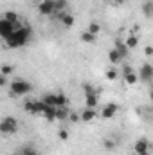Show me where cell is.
Segmentation results:
<instances>
[{
  "instance_id": "e0dca14e",
  "label": "cell",
  "mask_w": 153,
  "mask_h": 155,
  "mask_svg": "<svg viewBox=\"0 0 153 155\" xmlns=\"http://www.w3.org/2000/svg\"><path fill=\"white\" fill-rule=\"evenodd\" d=\"M69 107H65V108H56V121H67V117H69Z\"/></svg>"
},
{
  "instance_id": "8992f818",
  "label": "cell",
  "mask_w": 153,
  "mask_h": 155,
  "mask_svg": "<svg viewBox=\"0 0 153 155\" xmlns=\"http://www.w3.org/2000/svg\"><path fill=\"white\" fill-rule=\"evenodd\" d=\"M133 150H135V153H137V155H150V150H151L150 141H148V139H144V137L137 139V141H135Z\"/></svg>"
},
{
  "instance_id": "f1b7e54d",
  "label": "cell",
  "mask_w": 153,
  "mask_h": 155,
  "mask_svg": "<svg viewBox=\"0 0 153 155\" xmlns=\"http://www.w3.org/2000/svg\"><path fill=\"white\" fill-rule=\"evenodd\" d=\"M67 121H70V123H79V114H76V112H69Z\"/></svg>"
},
{
  "instance_id": "277c9868",
  "label": "cell",
  "mask_w": 153,
  "mask_h": 155,
  "mask_svg": "<svg viewBox=\"0 0 153 155\" xmlns=\"http://www.w3.org/2000/svg\"><path fill=\"white\" fill-rule=\"evenodd\" d=\"M137 78L141 81H144V83H151V79H153V65L151 63H142Z\"/></svg>"
},
{
  "instance_id": "5bb4252c",
  "label": "cell",
  "mask_w": 153,
  "mask_h": 155,
  "mask_svg": "<svg viewBox=\"0 0 153 155\" xmlns=\"http://www.w3.org/2000/svg\"><path fill=\"white\" fill-rule=\"evenodd\" d=\"M41 116L45 117V121L54 123V121H56V108H54V107H47V108L43 110V114H41Z\"/></svg>"
},
{
  "instance_id": "7402d4cb",
  "label": "cell",
  "mask_w": 153,
  "mask_h": 155,
  "mask_svg": "<svg viewBox=\"0 0 153 155\" xmlns=\"http://www.w3.org/2000/svg\"><path fill=\"white\" fill-rule=\"evenodd\" d=\"M115 51L121 54V58H122V60L128 56V49H126V45H124L122 41H117V43H115Z\"/></svg>"
},
{
  "instance_id": "6da1fadb",
  "label": "cell",
  "mask_w": 153,
  "mask_h": 155,
  "mask_svg": "<svg viewBox=\"0 0 153 155\" xmlns=\"http://www.w3.org/2000/svg\"><path fill=\"white\" fill-rule=\"evenodd\" d=\"M31 38H33V29L29 25H20V27H16L4 41H5V47L7 49H20V47H25L31 41Z\"/></svg>"
},
{
  "instance_id": "4fadbf2b",
  "label": "cell",
  "mask_w": 153,
  "mask_h": 155,
  "mask_svg": "<svg viewBox=\"0 0 153 155\" xmlns=\"http://www.w3.org/2000/svg\"><path fill=\"white\" fill-rule=\"evenodd\" d=\"M122 43L126 45V49H128V51H130V49H135V47L139 45V36H137V35H130L128 38L122 41Z\"/></svg>"
},
{
  "instance_id": "cb8c5ba5",
  "label": "cell",
  "mask_w": 153,
  "mask_h": 155,
  "mask_svg": "<svg viewBox=\"0 0 153 155\" xmlns=\"http://www.w3.org/2000/svg\"><path fill=\"white\" fill-rule=\"evenodd\" d=\"M20 155H40L38 150H34L33 146H22L20 148Z\"/></svg>"
},
{
  "instance_id": "5b68a950",
  "label": "cell",
  "mask_w": 153,
  "mask_h": 155,
  "mask_svg": "<svg viewBox=\"0 0 153 155\" xmlns=\"http://www.w3.org/2000/svg\"><path fill=\"white\" fill-rule=\"evenodd\" d=\"M38 13L43 16H52L56 13L54 9V0H41L38 4Z\"/></svg>"
},
{
  "instance_id": "2e32d148",
  "label": "cell",
  "mask_w": 153,
  "mask_h": 155,
  "mask_svg": "<svg viewBox=\"0 0 153 155\" xmlns=\"http://www.w3.org/2000/svg\"><path fill=\"white\" fill-rule=\"evenodd\" d=\"M142 13H144L146 18H151L153 16V2L151 0H146V2L142 4Z\"/></svg>"
},
{
  "instance_id": "1f68e13d",
  "label": "cell",
  "mask_w": 153,
  "mask_h": 155,
  "mask_svg": "<svg viewBox=\"0 0 153 155\" xmlns=\"http://www.w3.org/2000/svg\"><path fill=\"white\" fill-rule=\"evenodd\" d=\"M7 81H9L7 78H5V76H2V74H0V88H2V87H5V85H7Z\"/></svg>"
},
{
  "instance_id": "ac0fdd59",
  "label": "cell",
  "mask_w": 153,
  "mask_h": 155,
  "mask_svg": "<svg viewBox=\"0 0 153 155\" xmlns=\"http://www.w3.org/2000/svg\"><path fill=\"white\" fill-rule=\"evenodd\" d=\"M96 38H97V36H94V35H90L88 31H83V33L79 35V40H81L83 43H94V41H96Z\"/></svg>"
},
{
  "instance_id": "9c48e42d",
  "label": "cell",
  "mask_w": 153,
  "mask_h": 155,
  "mask_svg": "<svg viewBox=\"0 0 153 155\" xmlns=\"http://www.w3.org/2000/svg\"><path fill=\"white\" fill-rule=\"evenodd\" d=\"M117 108H119V107H117L115 103H108V105H105L103 110H101V117H103V119H112V117L117 114Z\"/></svg>"
},
{
  "instance_id": "52a82bcc",
  "label": "cell",
  "mask_w": 153,
  "mask_h": 155,
  "mask_svg": "<svg viewBox=\"0 0 153 155\" xmlns=\"http://www.w3.org/2000/svg\"><path fill=\"white\" fill-rule=\"evenodd\" d=\"M16 27H20V25H15V24L7 22V20H4V18H0V38L5 40Z\"/></svg>"
},
{
  "instance_id": "8fae6325",
  "label": "cell",
  "mask_w": 153,
  "mask_h": 155,
  "mask_svg": "<svg viewBox=\"0 0 153 155\" xmlns=\"http://www.w3.org/2000/svg\"><path fill=\"white\" fill-rule=\"evenodd\" d=\"M2 18L7 20V22H11V24H15V25H20V16H18V13H15V11H5Z\"/></svg>"
},
{
  "instance_id": "d6a6232c",
  "label": "cell",
  "mask_w": 153,
  "mask_h": 155,
  "mask_svg": "<svg viewBox=\"0 0 153 155\" xmlns=\"http://www.w3.org/2000/svg\"><path fill=\"white\" fill-rule=\"evenodd\" d=\"M144 52H146V56H151L153 54V47L151 45H146V47H144Z\"/></svg>"
},
{
  "instance_id": "4316f807",
  "label": "cell",
  "mask_w": 153,
  "mask_h": 155,
  "mask_svg": "<svg viewBox=\"0 0 153 155\" xmlns=\"http://www.w3.org/2000/svg\"><path fill=\"white\" fill-rule=\"evenodd\" d=\"M103 146H105V150H114V148H115V141L106 137V139L103 141Z\"/></svg>"
},
{
  "instance_id": "4dcf8cb0",
  "label": "cell",
  "mask_w": 153,
  "mask_h": 155,
  "mask_svg": "<svg viewBox=\"0 0 153 155\" xmlns=\"http://www.w3.org/2000/svg\"><path fill=\"white\" fill-rule=\"evenodd\" d=\"M130 72H133V69H132L130 65H124V67H122V76H124V74H130Z\"/></svg>"
},
{
  "instance_id": "44dd1931",
  "label": "cell",
  "mask_w": 153,
  "mask_h": 155,
  "mask_svg": "<svg viewBox=\"0 0 153 155\" xmlns=\"http://www.w3.org/2000/svg\"><path fill=\"white\" fill-rule=\"evenodd\" d=\"M74 22H76V20H74V16H72V15H69V13L61 16V24H63V27H72V25H74Z\"/></svg>"
},
{
  "instance_id": "9a60e30c",
  "label": "cell",
  "mask_w": 153,
  "mask_h": 155,
  "mask_svg": "<svg viewBox=\"0 0 153 155\" xmlns=\"http://www.w3.org/2000/svg\"><path fill=\"white\" fill-rule=\"evenodd\" d=\"M41 101H43L47 107H54V108H56V94L49 92V94H45V96L41 97Z\"/></svg>"
},
{
  "instance_id": "603a6c76",
  "label": "cell",
  "mask_w": 153,
  "mask_h": 155,
  "mask_svg": "<svg viewBox=\"0 0 153 155\" xmlns=\"http://www.w3.org/2000/svg\"><path fill=\"white\" fill-rule=\"evenodd\" d=\"M90 35H94V36H97L99 33H101V25L97 24V22H90V25H88V29H86Z\"/></svg>"
},
{
  "instance_id": "ffe728a7",
  "label": "cell",
  "mask_w": 153,
  "mask_h": 155,
  "mask_svg": "<svg viewBox=\"0 0 153 155\" xmlns=\"http://www.w3.org/2000/svg\"><path fill=\"white\" fill-rule=\"evenodd\" d=\"M108 60H110V63H121V61H122L121 54H119L115 49H110V52H108Z\"/></svg>"
},
{
  "instance_id": "d6986e66",
  "label": "cell",
  "mask_w": 153,
  "mask_h": 155,
  "mask_svg": "<svg viewBox=\"0 0 153 155\" xmlns=\"http://www.w3.org/2000/svg\"><path fill=\"white\" fill-rule=\"evenodd\" d=\"M13 72H15V67H13V65H9V63H4V65L0 67V74H2V76L9 78Z\"/></svg>"
},
{
  "instance_id": "e575fe53",
  "label": "cell",
  "mask_w": 153,
  "mask_h": 155,
  "mask_svg": "<svg viewBox=\"0 0 153 155\" xmlns=\"http://www.w3.org/2000/svg\"><path fill=\"white\" fill-rule=\"evenodd\" d=\"M112 2H115V4H124L126 0H112Z\"/></svg>"
},
{
  "instance_id": "3957f363",
  "label": "cell",
  "mask_w": 153,
  "mask_h": 155,
  "mask_svg": "<svg viewBox=\"0 0 153 155\" xmlns=\"http://www.w3.org/2000/svg\"><path fill=\"white\" fill-rule=\"evenodd\" d=\"M18 132V119L13 116H7L0 119V134L4 135H15Z\"/></svg>"
},
{
  "instance_id": "f546056e",
  "label": "cell",
  "mask_w": 153,
  "mask_h": 155,
  "mask_svg": "<svg viewBox=\"0 0 153 155\" xmlns=\"http://www.w3.org/2000/svg\"><path fill=\"white\" fill-rule=\"evenodd\" d=\"M58 135H60V139H61V141H67V139H69V130L61 128V130L58 132Z\"/></svg>"
},
{
  "instance_id": "7a4b0ae2",
  "label": "cell",
  "mask_w": 153,
  "mask_h": 155,
  "mask_svg": "<svg viewBox=\"0 0 153 155\" xmlns=\"http://www.w3.org/2000/svg\"><path fill=\"white\" fill-rule=\"evenodd\" d=\"M9 90H11V96H15V97H24V96H27L29 92H33V85H31L27 79L18 78V79H13V81L9 83Z\"/></svg>"
},
{
  "instance_id": "d4e9b609",
  "label": "cell",
  "mask_w": 153,
  "mask_h": 155,
  "mask_svg": "<svg viewBox=\"0 0 153 155\" xmlns=\"http://www.w3.org/2000/svg\"><path fill=\"white\" fill-rule=\"evenodd\" d=\"M122 78H124V81H126L128 85H135V83L139 81V78H137V74H135V72H130V74H124Z\"/></svg>"
},
{
  "instance_id": "ba28073f",
  "label": "cell",
  "mask_w": 153,
  "mask_h": 155,
  "mask_svg": "<svg viewBox=\"0 0 153 155\" xmlns=\"http://www.w3.org/2000/svg\"><path fill=\"white\" fill-rule=\"evenodd\" d=\"M97 108H85L81 114H79V121H83V123H92V121H96L97 119Z\"/></svg>"
},
{
  "instance_id": "83f0119b",
  "label": "cell",
  "mask_w": 153,
  "mask_h": 155,
  "mask_svg": "<svg viewBox=\"0 0 153 155\" xmlns=\"http://www.w3.org/2000/svg\"><path fill=\"white\" fill-rule=\"evenodd\" d=\"M117 76H119V74H117V71H115V69H110V71H106V79H110V81H115V79H117Z\"/></svg>"
},
{
  "instance_id": "484cf974",
  "label": "cell",
  "mask_w": 153,
  "mask_h": 155,
  "mask_svg": "<svg viewBox=\"0 0 153 155\" xmlns=\"http://www.w3.org/2000/svg\"><path fill=\"white\" fill-rule=\"evenodd\" d=\"M67 5H69L67 0H54V9H56V11H63Z\"/></svg>"
},
{
  "instance_id": "30bf717a",
  "label": "cell",
  "mask_w": 153,
  "mask_h": 155,
  "mask_svg": "<svg viewBox=\"0 0 153 155\" xmlns=\"http://www.w3.org/2000/svg\"><path fill=\"white\" fill-rule=\"evenodd\" d=\"M69 103L70 101L65 92H56V108H65V107H69Z\"/></svg>"
},
{
  "instance_id": "7c38bea8",
  "label": "cell",
  "mask_w": 153,
  "mask_h": 155,
  "mask_svg": "<svg viewBox=\"0 0 153 155\" xmlns=\"http://www.w3.org/2000/svg\"><path fill=\"white\" fill-rule=\"evenodd\" d=\"M45 108H47V105H45L41 99H40V101H33V110H31V114H34V116H41Z\"/></svg>"
},
{
  "instance_id": "836d02e7",
  "label": "cell",
  "mask_w": 153,
  "mask_h": 155,
  "mask_svg": "<svg viewBox=\"0 0 153 155\" xmlns=\"http://www.w3.org/2000/svg\"><path fill=\"white\" fill-rule=\"evenodd\" d=\"M24 108H25L27 112H31V110H33V101H25V105H24Z\"/></svg>"
}]
</instances>
